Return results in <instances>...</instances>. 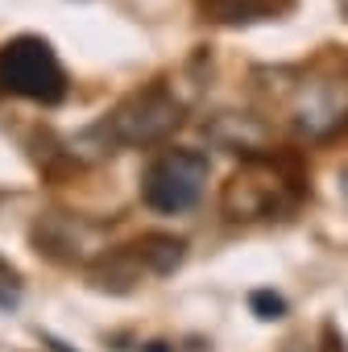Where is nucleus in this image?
Segmentation results:
<instances>
[{
    "label": "nucleus",
    "mask_w": 348,
    "mask_h": 352,
    "mask_svg": "<svg viewBox=\"0 0 348 352\" xmlns=\"http://www.w3.org/2000/svg\"><path fill=\"white\" fill-rule=\"evenodd\" d=\"M249 307L257 311V319H282L286 315V298L274 294V290H253L249 294Z\"/></svg>",
    "instance_id": "11"
},
{
    "label": "nucleus",
    "mask_w": 348,
    "mask_h": 352,
    "mask_svg": "<svg viewBox=\"0 0 348 352\" xmlns=\"http://www.w3.org/2000/svg\"><path fill=\"white\" fill-rule=\"evenodd\" d=\"M141 257H137V249H120V253H112V257H104L96 270H91V286H100V290H112V294H129L133 290V282L141 278Z\"/></svg>",
    "instance_id": "10"
},
{
    "label": "nucleus",
    "mask_w": 348,
    "mask_h": 352,
    "mask_svg": "<svg viewBox=\"0 0 348 352\" xmlns=\"http://www.w3.org/2000/svg\"><path fill=\"white\" fill-rule=\"evenodd\" d=\"M67 71L54 54V46L38 34H21L0 46V91H13L34 104H63L67 100Z\"/></svg>",
    "instance_id": "2"
},
{
    "label": "nucleus",
    "mask_w": 348,
    "mask_h": 352,
    "mask_svg": "<svg viewBox=\"0 0 348 352\" xmlns=\"http://www.w3.org/2000/svg\"><path fill=\"white\" fill-rule=\"evenodd\" d=\"M294 0H199V13L220 25H249V21H270L282 17Z\"/></svg>",
    "instance_id": "8"
},
{
    "label": "nucleus",
    "mask_w": 348,
    "mask_h": 352,
    "mask_svg": "<svg viewBox=\"0 0 348 352\" xmlns=\"http://www.w3.org/2000/svg\"><path fill=\"white\" fill-rule=\"evenodd\" d=\"M141 352H174V348H170V344H162V340H153V344H145Z\"/></svg>",
    "instance_id": "13"
},
{
    "label": "nucleus",
    "mask_w": 348,
    "mask_h": 352,
    "mask_svg": "<svg viewBox=\"0 0 348 352\" xmlns=\"http://www.w3.org/2000/svg\"><path fill=\"white\" fill-rule=\"evenodd\" d=\"M208 137L228 149V153H241V157H261L270 153V129L257 120V116H245V112H220L212 124H208Z\"/></svg>",
    "instance_id": "7"
},
{
    "label": "nucleus",
    "mask_w": 348,
    "mask_h": 352,
    "mask_svg": "<svg viewBox=\"0 0 348 352\" xmlns=\"http://www.w3.org/2000/svg\"><path fill=\"white\" fill-rule=\"evenodd\" d=\"M179 124H183V100L174 96L170 87H162V83H149V87H141V91L124 96L91 133L104 137L108 145H129V149H137V145H157V141H166Z\"/></svg>",
    "instance_id": "1"
},
{
    "label": "nucleus",
    "mask_w": 348,
    "mask_h": 352,
    "mask_svg": "<svg viewBox=\"0 0 348 352\" xmlns=\"http://www.w3.org/2000/svg\"><path fill=\"white\" fill-rule=\"evenodd\" d=\"M294 179L270 157H245V166L232 174V183L224 187V216L228 220H270L294 208Z\"/></svg>",
    "instance_id": "3"
},
{
    "label": "nucleus",
    "mask_w": 348,
    "mask_h": 352,
    "mask_svg": "<svg viewBox=\"0 0 348 352\" xmlns=\"http://www.w3.org/2000/svg\"><path fill=\"white\" fill-rule=\"evenodd\" d=\"M340 9H344V13H348V0H340Z\"/></svg>",
    "instance_id": "15"
},
{
    "label": "nucleus",
    "mask_w": 348,
    "mask_h": 352,
    "mask_svg": "<svg viewBox=\"0 0 348 352\" xmlns=\"http://www.w3.org/2000/svg\"><path fill=\"white\" fill-rule=\"evenodd\" d=\"M34 245L38 253L54 257V261H87L91 257V228L75 216H63V212H50L34 224Z\"/></svg>",
    "instance_id": "6"
},
{
    "label": "nucleus",
    "mask_w": 348,
    "mask_h": 352,
    "mask_svg": "<svg viewBox=\"0 0 348 352\" xmlns=\"http://www.w3.org/2000/svg\"><path fill=\"white\" fill-rule=\"evenodd\" d=\"M208 174H212L208 153H199V149H162L141 174V199H145V208L166 212V216L187 212V208L199 204Z\"/></svg>",
    "instance_id": "4"
},
{
    "label": "nucleus",
    "mask_w": 348,
    "mask_h": 352,
    "mask_svg": "<svg viewBox=\"0 0 348 352\" xmlns=\"http://www.w3.org/2000/svg\"><path fill=\"white\" fill-rule=\"evenodd\" d=\"M290 124L307 141H323L348 124V83L344 79H307L290 100Z\"/></svg>",
    "instance_id": "5"
},
{
    "label": "nucleus",
    "mask_w": 348,
    "mask_h": 352,
    "mask_svg": "<svg viewBox=\"0 0 348 352\" xmlns=\"http://www.w3.org/2000/svg\"><path fill=\"white\" fill-rule=\"evenodd\" d=\"M0 278H13V270H9V261H0Z\"/></svg>",
    "instance_id": "14"
},
{
    "label": "nucleus",
    "mask_w": 348,
    "mask_h": 352,
    "mask_svg": "<svg viewBox=\"0 0 348 352\" xmlns=\"http://www.w3.org/2000/svg\"><path fill=\"white\" fill-rule=\"evenodd\" d=\"M42 344H50V348H54V352H71V348H67V344H63V340H54V336H50V331H42Z\"/></svg>",
    "instance_id": "12"
},
{
    "label": "nucleus",
    "mask_w": 348,
    "mask_h": 352,
    "mask_svg": "<svg viewBox=\"0 0 348 352\" xmlns=\"http://www.w3.org/2000/svg\"><path fill=\"white\" fill-rule=\"evenodd\" d=\"M133 249H137L141 265H145L149 274H157V278L174 274V270L183 265V257H187V245H183L179 236H170V232H145Z\"/></svg>",
    "instance_id": "9"
}]
</instances>
